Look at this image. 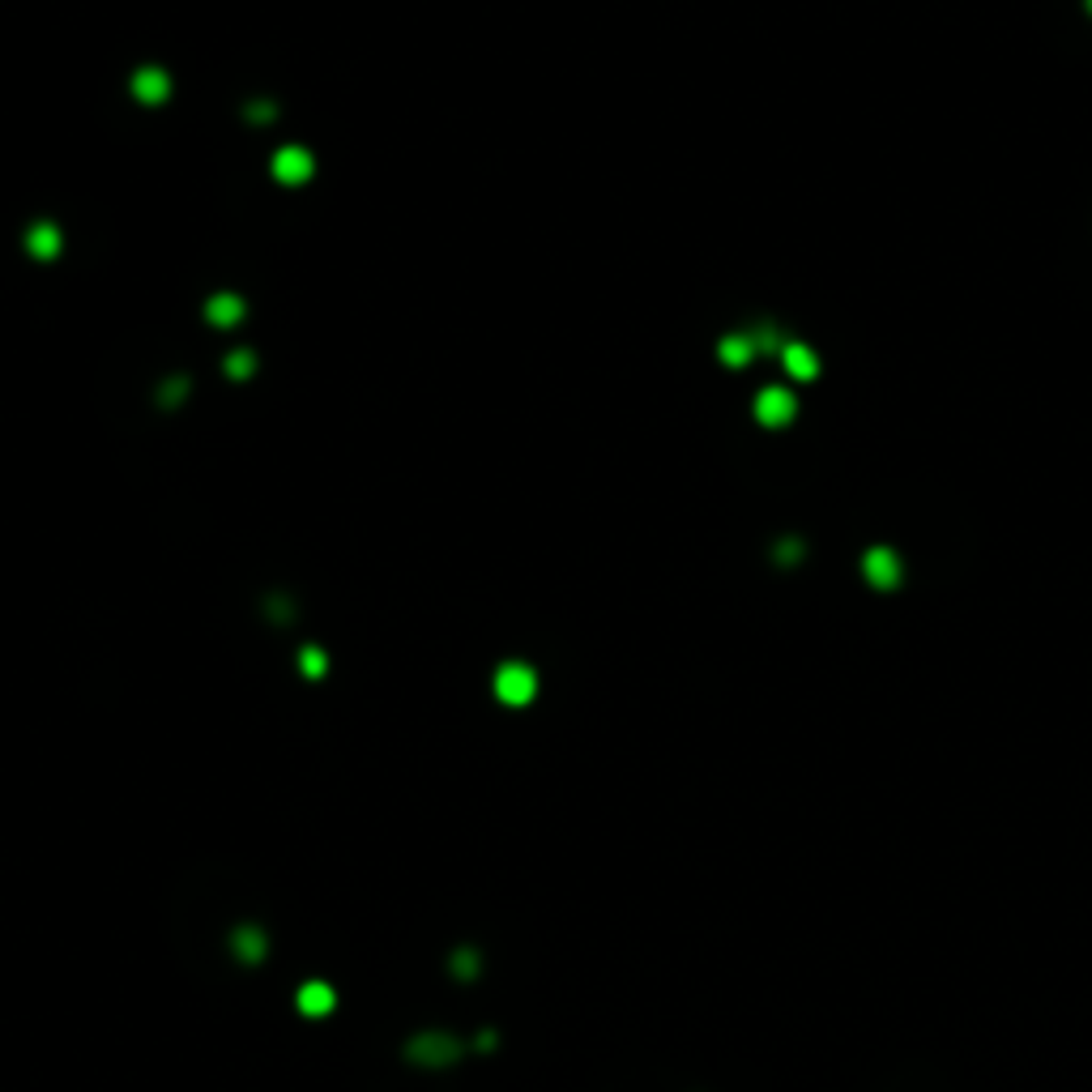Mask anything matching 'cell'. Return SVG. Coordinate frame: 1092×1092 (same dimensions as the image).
Wrapping results in <instances>:
<instances>
[{
	"instance_id": "52a82bcc",
	"label": "cell",
	"mask_w": 1092,
	"mask_h": 1092,
	"mask_svg": "<svg viewBox=\"0 0 1092 1092\" xmlns=\"http://www.w3.org/2000/svg\"><path fill=\"white\" fill-rule=\"evenodd\" d=\"M21 248H26V256H35V261H56V256L64 252V235H60L56 222L39 218L26 227V235H21Z\"/></svg>"
},
{
	"instance_id": "7c38bea8",
	"label": "cell",
	"mask_w": 1092,
	"mask_h": 1092,
	"mask_svg": "<svg viewBox=\"0 0 1092 1092\" xmlns=\"http://www.w3.org/2000/svg\"><path fill=\"white\" fill-rule=\"evenodd\" d=\"M235 956L240 960H261L265 956V935L256 926H240L235 930Z\"/></svg>"
},
{
	"instance_id": "4fadbf2b",
	"label": "cell",
	"mask_w": 1092,
	"mask_h": 1092,
	"mask_svg": "<svg viewBox=\"0 0 1092 1092\" xmlns=\"http://www.w3.org/2000/svg\"><path fill=\"white\" fill-rule=\"evenodd\" d=\"M222 371H227L231 380H248V376H256V350H231V355L222 359Z\"/></svg>"
},
{
	"instance_id": "8992f818",
	"label": "cell",
	"mask_w": 1092,
	"mask_h": 1092,
	"mask_svg": "<svg viewBox=\"0 0 1092 1092\" xmlns=\"http://www.w3.org/2000/svg\"><path fill=\"white\" fill-rule=\"evenodd\" d=\"M794 414H798V398L789 389H764L755 398V419L764 423V427H789L794 423Z\"/></svg>"
},
{
	"instance_id": "9c48e42d",
	"label": "cell",
	"mask_w": 1092,
	"mask_h": 1092,
	"mask_svg": "<svg viewBox=\"0 0 1092 1092\" xmlns=\"http://www.w3.org/2000/svg\"><path fill=\"white\" fill-rule=\"evenodd\" d=\"M781 363H786V371L794 380H816L819 376V359H816V350L811 346H802V341H781Z\"/></svg>"
},
{
	"instance_id": "7a4b0ae2",
	"label": "cell",
	"mask_w": 1092,
	"mask_h": 1092,
	"mask_svg": "<svg viewBox=\"0 0 1092 1092\" xmlns=\"http://www.w3.org/2000/svg\"><path fill=\"white\" fill-rule=\"evenodd\" d=\"M496 695L508 704V709H521L538 695V674L526 661H508V666L496 670Z\"/></svg>"
},
{
	"instance_id": "2e32d148",
	"label": "cell",
	"mask_w": 1092,
	"mask_h": 1092,
	"mask_svg": "<svg viewBox=\"0 0 1092 1092\" xmlns=\"http://www.w3.org/2000/svg\"><path fill=\"white\" fill-rule=\"evenodd\" d=\"M1084 5H1088V14H1092V0H1084Z\"/></svg>"
},
{
	"instance_id": "ba28073f",
	"label": "cell",
	"mask_w": 1092,
	"mask_h": 1092,
	"mask_svg": "<svg viewBox=\"0 0 1092 1092\" xmlns=\"http://www.w3.org/2000/svg\"><path fill=\"white\" fill-rule=\"evenodd\" d=\"M410 1058L414 1063H432V1067H444L453 1058H462V1045L453 1042L448 1033H427L419 1042H410Z\"/></svg>"
},
{
	"instance_id": "5b68a950",
	"label": "cell",
	"mask_w": 1092,
	"mask_h": 1092,
	"mask_svg": "<svg viewBox=\"0 0 1092 1092\" xmlns=\"http://www.w3.org/2000/svg\"><path fill=\"white\" fill-rule=\"evenodd\" d=\"M862 576L875 589H896L901 585V555H896L892 546H871V551L862 555Z\"/></svg>"
},
{
	"instance_id": "6da1fadb",
	"label": "cell",
	"mask_w": 1092,
	"mask_h": 1092,
	"mask_svg": "<svg viewBox=\"0 0 1092 1092\" xmlns=\"http://www.w3.org/2000/svg\"><path fill=\"white\" fill-rule=\"evenodd\" d=\"M270 176L282 188H304L316 176V154L307 145H277L270 158Z\"/></svg>"
},
{
	"instance_id": "9a60e30c",
	"label": "cell",
	"mask_w": 1092,
	"mask_h": 1092,
	"mask_svg": "<svg viewBox=\"0 0 1092 1092\" xmlns=\"http://www.w3.org/2000/svg\"><path fill=\"white\" fill-rule=\"evenodd\" d=\"M457 973H474V951H457Z\"/></svg>"
},
{
	"instance_id": "8fae6325",
	"label": "cell",
	"mask_w": 1092,
	"mask_h": 1092,
	"mask_svg": "<svg viewBox=\"0 0 1092 1092\" xmlns=\"http://www.w3.org/2000/svg\"><path fill=\"white\" fill-rule=\"evenodd\" d=\"M755 337H743V334H734V337H722V346H717V355H722V363L725 368H747V363L755 359Z\"/></svg>"
},
{
	"instance_id": "30bf717a",
	"label": "cell",
	"mask_w": 1092,
	"mask_h": 1092,
	"mask_svg": "<svg viewBox=\"0 0 1092 1092\" xmlns=\"http://www.w3.org/2000/svg\"><path fill=\"white\" fill-rule=\"evenodd\" d=\"M295 1003H299V1012H304V1015H312V1020H320V1015L334 1012V1003H337V999H334V986H325V981H307V986L299 990V999H295Z\"/></svg>"
},
{
	"instance_id": "277c9868",
	"label": "cell",
	"mask_w": 1092,
	"mask_h": 1092,
	"mask_svg": "<svg viewBox=\"0 0 1092 1092\" xmlns=\"http://www.w3.org/2000/svg\"><path fill=\"white\" fill-rule=\"evenodd\" d=\"M248 316V299L240 291H213L206 299V325L209 329H240Z\"/></svg>"
},
{
	"instance_id": "3957f363",
	"label": "cell",
	"mask_w": 1092,
	"mask_h": 1092,
	"mask_svg": "<svg viewBox=\"0 0 1092 1092\" xmlns=\"http://www.w3.org/2000/svg\"><path fill=\"white\" fill-rule=\"evenodd\" d=\"M128 94H133L142 107H158L171 99V78L167 69H158V64H142V69L128 78Z\"/></svg>"
},
{
	"instance_id": "5bb4252c",
	"label": "cell",
	"mask_w": 1092,
	"mask_h": 1092,
	"mask_svg": "<svg viewBox=\"0 0 1092 1092\" xmlns=\"http://www.w3.org/2000/svg\"><path fill=\"white\" fill-rule=\"evenodd\" d=\"M299 670H304L307 679H325V670H329V658H325V649L307 645L304 653H299Z\"/></svg>"
}]
</instances>
